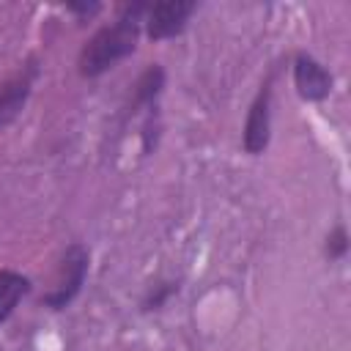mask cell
I'll list each match as a JSON object with an SVG mask.
<instances>
[{"label": "cell", "instance_id": "11", "mask_svg": "<svg viewBox=\"0 0 351 351\" xmlns=\"http://www.w3.org/2000/svg\"><path fill=\"white\" fill-rule=\"evenodd\" d=\"M99 8H101L99 3H69V5H66V11L80 14V16H93Z\"/></svg>", "mask_w": 351, "mask_h": 351}, {"label": "cell", "instance_id": "9", "mask_svg": "<svg viewBox=\"0 0 351 351\" xmlns=\"http://www.w3.org/2000/svg\"><path fill=\"white\" fill-rule=\"evenodd\" d=\"M324 252H326L329 261H340V258H346V252H348V230H346L343 222H337V225L329 230L326 244H324Z\"/></svg>", "mask_w": 351, "mask_h": 351}, {"label": "cell", "instance_id": "3", "mask_svg": "<svg viewBox=\"0 0 351 351\" xmlns=\"http://www.w3.org/2000/svg\"><path fill=\"white\" fill-rule=\"evenodd\" d=\"M195 3L192 0H159L151 3L145 11V36L151 41H165L173 38L178 33H184L189 16L195 14Z\"/></svg>", "mask_w": 351, "mask_h": 351}, {"label": "cell", "instance_id": "10", "mask_svg": "<svg viewBox=\"0 0 351 351\" xmlns=\"http://www.w3.org/2000/svg\"><path fill=\"white\" fill-rule=\"evenodd\" d=\"M173 293H178V282H159L148 291V296L143 299V310H159Z\"/></svg>", "mask_w": 351, "mask_h": 351}, {"label": "cell", "instance_id": "6", "mask_svg": "<svg viewBox=\"0 0 351 351\" xmlns=\"http://www.w3.org/2000/svg\"><path fill=\"white\" fill-rule=\"evenodd\" d=\"M332 74L307 52L293 58V85L304 101H324L332 93Z\"/></svg>", "mask_w": 351, "mask_h": 351}, {"label": "cell", "instance_id": "1", "mask_svg": "<svg viewBox=\"0 0 351 351\" xmlns=\"http://www.w3.org/2000/svg\"><path fill=\"white\" fill-rule=\"evenodd\" d=\"M145 11H148V3H126L115 22L96 30L85 41V47L77 58L80 74L93 80V77H101L104 71H110L123 58H129L137 47V36H140Z\"/></svg>", "mask_w": 351, "mask_h": 351}, {"label": "cell", "instance_id": "7", "mask_svg": "<svg viewBox=\"0 0 351 351\" xmlns=\"http://www.w3.org/2000/svg\"><path fill=\"white\" fill-rule=\"evenodd\" d=\"M162 88H165V69L159 63L145 66L143 74L137 77L134 88H132V112H137V110H154Z\"/></svg>", "mask_w": 351, "mask_h": 351}, {"label": "cell", "instance_id": "8", "mask_svg": "<svg viewBox=\"0 0 351 351\" xmlns=\"http://www.w3.org/2000/svg\"><path fill=\"white\" fill-rule=\"evenodd\" d=\"M27 293H30V277L14 269H0V324L11 318V313Z\"/></svg>", "mask_w": 351, "mask_h": 351}, {"label": "cell", "instance_id": "4", "mask_svg": "<svg viewBox=\"0 0 351 351\" xmlns=\"http://www.w3.org/2000/svg\"><path fill=\"white\" fill-rule=\"evenodd\" d=\"M36 77H38V60L30 58L16 74H11L8 80L0 82V132L8 129L25 110Z\"/></svg>", "mask_w": 351, "mask_h": 351}, {"label": "cell", "instance_id": "5", "mask_svg": "<svg viewBox=\"0 0 351 351\" xmlns=\"http://www.w3.org/2000/svg\"><path fill=\"white\" fill-rule=\"evenodd\" d=\"M271 137V80H266L258 90V96L250 104L247 121H244V134H241V145L247 154L258 156L266 151Z\"/></svg>", "mask_w": 351, "mask_h": 351}, {"label": "cell", "instance_id": "2", "mask_svg": "<svg viewBox=\"0 0 351 351\" xmlns=\"http://www.w3.org/2000/svg\"><path fill=\"white\" fill-rule=\"evenodd\" d=\"M88 266H90V252L85 244H69L63 258H60V269H58V282L49 293H44V304L52 307V310H63L69 307L77 293L82 291L85 285V277H88Z\"/></svg>", "mask_w": 351, "mask_h": 351}]
</instances>
